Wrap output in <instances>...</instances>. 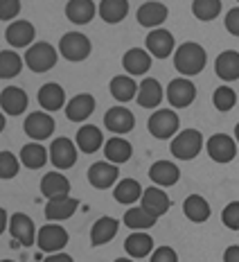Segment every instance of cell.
Returning a JSON list of instances; mask_svg holds the SVG:
<instances>
[{
    "mask_svg": "<svg viewBox=\"0 0 239 262\" xmlns=\"http://www.w3.org/2000/svg\"><path fill=\"white\" fill-rule=\"evenodd\" d=\"M205 63H208V54H205L203 46H199V43H194V41L181 43V46L176 48V52H174V66H176V70L183 77H194V75H199L201 70L205 68Z\"/></svg>",
    "mask_w": 239,
    "mask_h": 262,
    "instance_id": "1",
    "label": "cell"
},
{
    "mask_svg": "<svg viewBox=\"0 0 239 262\" xmlns=\"http://www.w3.org/2000/svg\"><path fill=\"white\" fill-rule=\"evenodd\" d=\"M201 149H203V136L197 129H185L181 134H176L170 145V151L178 161H192V158L199 156Z\"/></svg>",
    "mask_w": 239,
    "mask_h": 262,
    "instance_id": "2",
    "label": "cell"
},
{
    "mask_svg": "<svg viewBox=\"0 0 239 262\" xmlns=\"http://www.w3.org/2000/svg\"><path fill=\"white\" fill-rule=\"evenodd\" d=\"M23 59L32 73H47L57 63V50H54L50 43H32Z\"/></svg>",
    "mask_w": 239,
    "mask_h": 262,
    "instance_id": "3",
    "label": "cell"
},
{
    "mask_svg": "<svg viewBox=\"0 0 239 262\" xmlns=\"http://www.w3.org/2000/svg\"><path fill=\"white\" fill-rule=\"evenodd\" d=\"M90 50H93L90 39L84 36L81 32H68V34H63L61 41H59V52H61L68 61H84V59H88Z\"/></svg>",
    "mask_w": 239,
    "mask_h": 262,
    "instance_id": "4",
    "label": "cell"
},
{
    "mask_svg": "<svg viewBox=\"0 0 239 262\" xmlns=\"http://www.w3.org/2000/svg\"><path fill=\"white\" fill-rule=\"evenodd\" d=\"M147 127H149V134L158 140L174 138V134L178 131V116L172 111V108H160V111H156L149 116Z\"/></svg>",
    "mask_w": 239,
    "mask_h": 262,
    "instance_id": "5",
    "label": "cell"
},
{
    "mask_svg": "<svg viewBox=\"0 0 239 262\" xmlns=\"http://www.w3.org/2000/svg\"><path fill=\"white\" fill-rule=\"evenodd\" d=\"M205 151L214 163H230L237 156V140L228 134H214L205 143Z\"/></svg>",
    "mask_w": 239,
    "mask_h": 262,
    "instance_id": "6",
    "label": "cell"
},
{
    "mask_svg": "<svg viewBox=\"0 0 239 262\" xmlns=\"http://www.w3.org/2000/svg\"><path fill=\"white\" fill-rule=\"evenodd\" d=\"M36 244L45 253H59L68 244V231L59 224H45L36 235Z\"/></svg>",
    "mask_w": 239,
    "mask_h": 262,
    "instance_id": "7",
    "label": "cell"
},
{
    "mask_svg": "<svg viewBox=\"0 0 239 262\" xmlns=\"http://www.w3.org/2000/svg\"><path fill=\"white\" fill-rule=\"evenodd\" d=\"M77 149L79 147L75 145L70 138H66V136L52 140V145H50L52 165L57 167V170H68V167H73L75 163H77Z\"/></svg>",
    "mask_w": 239,
    "mask_h": 262,
    "instance_id": "8",
    "label": "cell"
},
{
    "mask_svg": "<svg viewBox=\"0 0 239 262\" xmlns=\"http://www.w3.org/2000/svg\"><path fill=\"white\" fill-rule=\"evenodd\" d=\"M197 97V86L192 84L189 79L185 77H178V79H172L170 86H167V100L174 108H185L194 102Z\"/></svg>",
    "mask_w": 239,
    "mask_h": 262,
    "instance_id": "9",
    "label": "cell"
},
{
    "mask_svg": "<svg viewBox=\"0 0 239 262\" xmlns=\"http://www.w3.org/2000/svg\"><path fill=\"white\" fill-rule=\"evenodd\" d=\"M23 129H25V134L30 136V138L45 140V138H50V136L54 134V118L50 116V113H45V111H34V113H30V116L25 118Z\"/></svg>",
    "mask_w": 239,
    "mask_h": 262,
    "instance_id": "10",
    "label": "cell"
},
{
    "mask_svg": "<svg viewBox=\"0 0 239 262\" xmlns=\"http://www.w3.org/2000/svg\"><path fill=\"white\" fill-rule=\"evenodd\" d=\"M9 233H12L14 239H18V244L23 247H32L36 242V235L39 233L34 231V222H32L30 215L25 212H14L12 220H9Z\"/></svg>",
    "mask_w": 239,
    "mask_h": 262,
    "instance_id": "11",
    "label": "cell"
},
{
    "mask_svg": "<svg viewBox=\"0 0 239 262\" xmlns=\"http://www.w3.org/2000/svg\"><path fill=\"white\" fill-rule=\"evenodd\" d=\"M147 50H149L151 57L156 59H167L174 52V36L170 30H162V27H156L147 34Z\"/></svg>",
    "mask_w": 239,
    "mask_h": 262,
    "instance_id": "12",
    "label": "cell"
},
{
    "mask_svg": "<svg viewBox=\"0 0 239 262\" xmlns=\"http://www.w3.org/2000/svg\"><path fill=\"white\" fill-rule=\"evenodd\" d=\"M88 181L97 190H106L117 181V167L111 161H97L88 167Z\"/></svg>",
    "mask_w": 239,
    "mask_h": 262,
    "instance_id": "13",
    "label": "cell"
},
{
    "mask_svg": "<svg viewBox=\"0 0 239 262\" xmlns=\"http://www.w3.org/2000/svg\"><path fill=\"white\" fill-rule=\"evenodd\" d=\"M133 124H135L133 113L129 111V108H124V106H111L106 111V116H104V127L108 131H113L115 136L129 134V131L133 129Z\"/></svg>",
    "mask_w": 239,
    "mask_h": 262,
    "instance_id": "14",
    "label": "cell"
},
{
    "mask_svg": "<svg viewBox=\"0 0 239 262\" xmlns=\"http://www.w3.org/2000/svg\"><path fill=\"white\" fill-rule=\"evenodd\" d=\"M167 7L162 3H156V0H149V3L140 5L138 14H135V20H138L142 27H149V30H156L167 20Z\"/></svg>",
    "mask_w": 239,
    "mask_h": 262,
    "instance_id": "15",
    "label": "cell"
},
{
    "mask_svg": "<svg viewBox=\"0 0 239 262\" xmlns=\"http://www.w3.org/2000/svg\"><path fill=\"white\" fill-rule=\"evenodd\" d=\"M95 111V97L90 93H79L66 104V118L70 122H84L93 116Z\"/></svg>",
    "mask_w": 239,
    "mask_h": 262,
    "instance_id": "16",
    "label": "cell"
},
{
    "mask_svg": "<svg viewBox=\"0 0 239 262\" xmlns=\"http://www.w3.org/2000/svg\"><path fill=\"white\" fill-rule=\"evenodd\" d=\"M122 66L129 75H133V77L147 75L151 68V54H149V50H142V48H131V50L124 52Z\"/></svg>",
    "mask_w": 239,
    "mask_h": 262,
    "instance_id": "17",
    "label": "cell"
},
{
    "mask_svg": "<svg viewBox=\"0 0 239 262\" xmlns=\"http://www.w3.org/2000/svg\"><path fill=\"white\" fill-rule=\"evenodd\" d=\"M34 25L30 20H16L5 30V41L14 48H30L32 41H34Z\"/></svg>",
    "mask_w": 239,
    "mask_h": 262,
    "instance_id": "18",
    "label": "cell"
},
{
    "mask_svg": "<svg viewBox=\"0 0 239 262\" xmlns=\"http://www.w3.org/2000/svg\"><path fill=\"white\" fill-rule=\"evenodd\" d=\"M135 102H138L142 108H156L162 102V86L158 79L154 77H145L138 86V95H135Z\"/></svg>",
    "mask_w": 239,
    "mask_h": 262,
    "instance_id": "19",
    "label": "cell"
},
{
    "mask_svg": "<svg viewBox=\"0 0 239 262\" xmlns=\"http://www.w3.org/2000/svg\"><path fill=\"white\" fill-rule=\"evenodd\" d=\"M0 106H3V113L7 116H20L27 108V95L23 89L18 86H7L0 93Z\"/></svg>",
    "mask_w": 239,
    "mask_h": 262,
    "instance_id": "20",
    "label": "cell"
},
{
    "mask_svg": "<svg viewBox=\"0 0 239 262\" xmlns=\"http://www.w3.org/2000/svg\"><path fill=\"white\" fill-rule=\"evenodd\" d=\"M149 179L160 188H170L181 179V170H178L176 163L172 161H156L149 167Z\"/></svg>",
    "mask_w": 239,
    "mask_h": 262,
    "instance_id": "21",
    "label": "cell"
},
{
    "mask_svg": "<svg viewBox=\"0 0 239 262\" xmlns=\"http://www.w3.org/2000/svg\"><path fill=\"white\" fill-rule=\"evenodd\" d=\"M41 192H43V196H47V201L59 199V196H68L70 194V181L59 170L47 172L45 177L41 179Z\"/></svg>",
    "mask_w": 239,
    "mask_h": 262,
    "instance_id": "22",
    "label": "cell"
},
{
    "mask_svg": "<svg viewBox=\"0 0 239 262\" xmlns=\"http://www.w3.org/2000/svg\"><path fill=\"white\" fill-rule=\"evenodd\" d=\"M79 208V201L73 199V196H59V199H50L45 206V217L47 222H61L73 217Z\"/></svg>",
    "mask_w": 239,
    "mask_h": 262,
    "instance_id": "23",
    "label": "cell"
},
{
    "mask_svg": "<svg viewBox=\"0 0 239 262\" xmlns=\"http://www.w3.org/2000/svg\"><path fill=\"white\" fill-rule=\"evenodd\" d=\"M97 7L93 0H68L66 5V18L75 25H86L95 18Z\"/></svg>",
    "mask_w": 239,
    "mask_h": 262,
    "instance_id": "24",
    "label": "cell"
},
{
    "mask_svg": "<svg viewBox=\"0 0 239 262\" xmlns=\"http://www.w3.org/2000/svg\"><path fill=\"white\" fill-rule=\"evenodd\" d=\"M214 73L224 81L239 79V52L237 50H224L214 61Z\"/></svg>",
    "mask_w": 239,
    "mask_h": 262,
    "instance_id": "25",
    "label": "cell"
},
{
    "mask_svg": "<svg viewBox=\"0 0 239 262\" xmlns=\"http://www.w3.org/2000/svg\"><path fill=\"white\" fill-rule=\"evenodd\" d=\"M140 206L142 208H147L151 212V215H156V217H160V215H165L167 210H170V196H167V192L162 188H147L145 192H142V199H140Z\"/></svg>",
    "mask_w": 239,
    "mask_h": 262,
    "instance_id": "26",
    "label": "cell"
},
{
    "mask_svg": "<svg viewBox=\"0 0 239 262\" xmlns=\"http://www.w3.org/2000/svg\"><path fill=\"white\" fill-rule=\"evenodd\" d=\"M39 104L43 111H47V113L59 111V108H63V104H66V93H63V89L59 84H54V81L43 84L39 89Z\"/></svg>",
    "mask_w": 239,
    "mask_h": 262,
    "instance_id": "27",
    "label": "cell"
},
{
    "mask_svg": "<svg viewBox=\"0 0 239 262\" xmlns=\"http://www.w3.org/2000/svg\"><path fill=\"white\" fill-rule=\"evenodd\" d=\"M124 251H127L131 258H138V260L147 258V255L154 253V239L142 231H133L131 235L124 239Z\"/></svg>",
    "mask_w": 239,
    "mask_h": 262,
    "instance_id": "28",
    "label": "cell"
},
{
    "mask_svg": "<svg viewBox=\"0 0 239 262\" xmlns=\"http://www.w3.org/2000/svg\"><path fill=\"white\" fill-rule=\"evenodd\" d=\"M104 156H106V161L119 165V163H127L129 158L133 156V147L129 140H124L122 136H115V138L104 143Z\"/></svg>",
    "mask_w": 239,
    "mask_h": 262,
    "instance_id": "29",
    "label": "cell"
},
{
    "mask_svg": "<svg viewBox=\"0 0 239 262\" xmlns=\"http://www.w3.org/2000/svg\"><path fill=\"white\" fill-rule=\"evenodd\" d=\"M117 220H113V217H100L93 228H90V242H93V247H102V244H108L113 237H115L117 233Z\"/></svg>",
    "mask_w": 239,
    "mask_h": 262,
    "instance_id": "30",
    "label": "cell"
},
{
    "mask_svg": "<svg viewBox=\"0 0 239 262\" xmlns=\"http://www.w3.org/2000/svg\"><path fill=\"white\" fill-rule=\"evenodd\" d=\"M142 185L135 179H122L119 183L113 185V196H115L117 204H135L138 199H142Z\"/></svg>",
    "mask_w": 239,
    "mask_h": 262,
    "instance_id": "31",
    "label": "cell"
},
{
    "mask_svg": "<svg viewBox=\"0 0 239 262\" xmlns=\"http://www.w3.org/2000/svg\"><path fill=\"white\" fill-rule=\"evenodd\" d=\"M97 12H100V16H102V20H104V23L115 25V23H119V20L127 18L129 0H102L100 7H97Z\"/></svg>",
    "mask_w": 239,
    "mask_h": 262,
    "instance_id": "32",
    "label": "cell"
},
{
    "mask_svg": "<svg viewBox=\"0 0 239 262\" xmlns=\"http://www.w3.org/2000/svg\"><path fill=\"white\" fill-rule=\"evenodd\" d=\"M104 143V136L102 131L95 127V124H84L79 131H77V147L84 154H93L97 151Z\"/></svg>",
    "mask_w": 239,
    "mask_h": 262,
    "instance_id": "33",
    "label": "cell"
},
{
    "mask_svg": "<svg viewBox=\"0 0 239 262\" xmlns=\"http://www.w3.org/2000/svg\"><path fill=\"white\" fill-rule=\"evenodd\" d=\"M183 212L189 222L194 224H203L210 217V204L203 199L201 194H189L183 204Z\"/></svg>",
    "mask_w": 239,
    "mask_h": 262,
    "instance_id": "34",
    "label": "cell"
},
{
    "mask_svg": "<svg viewBox=\"0 0 239 262\" xmlns=\"http://www.w3.org/2000/svg\"><path fill=\"white\" fill-rule=\"evenodd\" d=\"M156 220H158V217L151 215L142 206H135V208H129L124 212V224H127L131 231H147V228L154 226Z\"/></svg>",
    "mask_w": 239,
    "mask_h": 262,
    "instance_id": "35",
    "label": "cell"
},
{
    "mask_svg": "<svg viewBox=\"0 0 239 262\" xmlns=\"http://www.w3.org/2000/svg\"><path fill=\"white\" fill-rule=\"evenodd\" d=\"M108 89H111V95L115 97L117 102H129L138 95V84H135L131 77H127V75H117V77H113Z\"/></svg>",
    "mask_w": 239,
    "mask_h": 262,
    "instance_id": "36",
    "label": "cell"
},
{
    "mask_svg": "<svg viewBox=\"0 0 239 262\" xmlns=\"http://www.w3.org/2000/svg\"><path fill=\"white\" fill-rule=\"evenodd\" d=\"M45 161H47V151L39 143H30L20 149V163L25 167H30V170H39V167L45 165Z\"/></svg>",
    "mask_w": 239,
    "mask_h": 262,
    "instance_id": "37",
    "label": "cell"
},
{
    "mask_svg": "<svg viewBox=\"0 0 239 262\" xmlns=\"http://www.w3.org/2000/svg\"><path fill=\"white\" fill-rule=\"evenodd\" d=\"M23 61L16 52L12 50H3L0 52V79H12L23 70Z\"/></svg>",
    "mask_w": 239,
    "mask_h": 262,
    "instance_id": "38",
    "label": "cell"
},
{
    "mask_svg": "<svg viewBox=\"0 0 239 262\" xmlns=\"http://www.w3.org/2000/svg\"><path fill=\"white\" fill-rule=\"evenodd\" d=\"M192 14L197 16L199 20H203V23L214 20L217 16L221 14V0H194L192 3Z\"/></svg>",
    "mask_w": 239,
    "mask_h": 262,
    "instance_id": "39",
    "label": "cell"
},
{
    "mask_svg": "<svg viewBox=\"0 0 239 262\" xmlns=\"http://www.w3.org/2000/svg\"><path fill=\"white\" fill-rule=\"evenodd\" d=\"M212 104L217 111H224V113L230 111V108L237 104V93L232 91L230 86H219L212 95Z\"/></svg>",
    "mask_w": 239,
    "mask_h": 262,
    "instance_id": "40",
    "label": "cell"
},
{
    "mask_svg": "<svg viewBox=\"0 0 239 262\" xmlns=\"http://www.w3.org/2000/svg\"><path fill=\"white\" fill-rule=\"evenodd\" d=\"M18 174V158L12 151L3 149L0 151V177L3 179H14Z\"/></svg>",
    "mask_w": 239,
    "mask_h": 262,
    "instance_id": "41",
    "label": "cell"
},
{
    "mask_svg": "<svg viewBox=\"0 0 239 262\" xmlns=\"http://www.w3.org/2000/svg\"><path fill=\"white\" fill-rule=\"evenodd\" d=\"M221 222L230 231H239V201H232L221 210Z\"/></svg>",
    "mask_w": 239,
    "mask_h": 262,
    "instance_id": "42",
    "label": "cell"
},
{
    "mask_svg": "<svg viewBox=\"0 0 239 262\" xmlns=\"http://www.w3.org/2000/svg\"><path fill=\"white\" fill-rule=\"evenodd\" d=\"M20 12V0H0V18L12 20Z\"/></svg>",
    "mask_w": 239,
    "mask_h": 262,
    "instance_id": "43",
    "label": "cell"
},
{
    "mask_svg": "<svg viewBox=\"0 0 239 262\" xmlns=\"http://www.w3.org/2000/svg\"><path fill=\"white\" fill-rule=\"evenodd\" d=\"M149 262H178V255L172 247H158L151 253Z\"/></svg>",
    "mask_w": 239,
    "mask_h": 262,
    "instance_id": "44",
    "label": "cell"
},
{
    "mask_svg": "<svg viewBox=\"0 0 239 262\" xmlns=\"http://www.w3.org/2000/svg\"><path fill=\"white\" fill-rule=\"evenodd\" d=\"M224 25H226V30L230 32L232 36H239V7H232L230 12L226 14Z\"/></svg>",
    "mask_w": 239,
    "mask_h": 262,
    "instance_id": "45",
    "label": "cell"
},
{
    "mask_svg": "<svg viewBox=\"0 0 239 262\" xmlns=\"http://www.w3.org/2000/svg\"><path fill=\"white\" fill-rule=\"evenodd\" d=\"M224 262H239V247H228L224 251Z\"/></svg>",
    "mask_w": 239,
    "mask_h": 262,
    "instance_id": "46",
    "label": "cell"
},
{
    "mask_svg": "<svg viewBox=\"0 0 239 262\" xmlns=\"http://www.w3.org/2000/svg\"><path fill=\"white\" fill-rule=\"evenodd\" d=\"M43 262H75V260L70 258L68 253H52V255H47Z\"/></svg>",
    "mask_w": 239,
    "mask_h": 262,
    "instance_id": "47",
    "label": "cell"
},
{
    "mask_svg": "<svg viewBox=\"0 0 239 262\" xmlns=\"http://www.w3.org/2000/svg\"><path fill=\"white\" fill-rule=\"evenodd\" d=\"M0 231H5V228H7V222H9V217H7V210H0Z\"/></svg>",
    "mask_w": 239,
    "mask_h": 262,
    "instance_id": "48",
    "label": "cell"
},
{
    "mask_svg": "<svg viewBox=\"0 0 239 262\" xmlns=\"http://www.w3.org/2000/svg\"><path fill=\"white\" fill-rule=\"evenodd\" d=\"M235 140H237V145H239V122H237V127H235Z\"/></svg>",
    "mask_w": 239,
    "mask_h": 262,
    "instance_id": "49",
    "label": "cell"
},
{
    "mask_svg": "<svg viewBox=\"0 0 239 262\" xmlns=\"http://www.w3.org/2000/svg\"><path fill=\"white\" fill-rule=\"evenodd\" d=\"M115 262H133V260H129V258H117Z\"/></svg>",
    "mask_w": 239,
    "mask_h": 262,
    "instance_id": "50",
    "label": "cell"
},
{
    "mask_svg": "<svg viewBox=\"0 0 239 262\" xmlns=\"http://www.w3.org/2000/svg\"><path fill=\"white\" fill-rule=\"evenodd\" d=\"M3 262H14V260H3Z\"/></svg>",
    "mask_w": 239,
    "mask_h": 262,
    "instance_id": "51",
    "label": "cell"
},
{
    "mask_svg": "<svg viewBox=\"0 0 239 262\" xmlns=\"http://www.w3.org/2000/svg\"><path fill=\"white\" fill-rule=\"evenodd\" d=\"M237 3H239V0H237Z\"/></svg>",
    "mask_w": 239,
    "mask_h": 262,
    "instance_id": "52",
    "label": "cell"
}]
</instances>
